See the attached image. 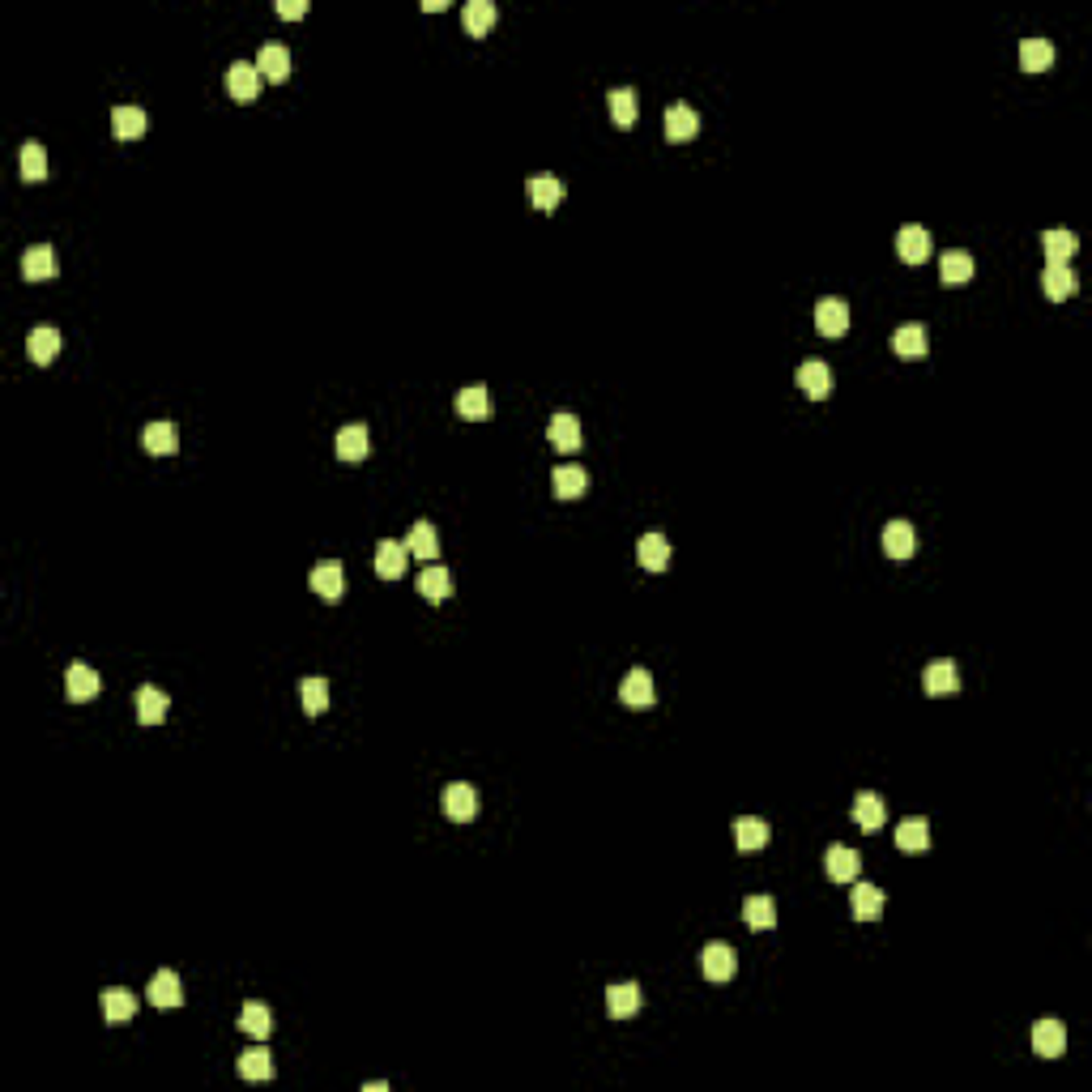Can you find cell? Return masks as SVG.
Returning a JSON list of instances; mask_svg holds the SVG:
<instances>
[{
	"label": "cell",
	"mask_w": 1092,
	"mask_h": 1092,
	"mask_svg": "<svg viewBox=\"0 0 1092 1092\" xmlns=\"http://www.w3.org/2000/svg\"><path fill=\"white\" fill-rule=\"evenodd\" d=\"M700 969H704L708 981H730L734 977V969H739V956H734V948L730 943H704V951H700Z\"/></svg>",
	"instance_id": "obj_1"
},
{
	"label": "cell",
	"mask_w": 1092,
	"mask_h": 1092,
	"mask_svg": "<svg viewBox=\"0 0 1092 1092\" xmlns=\"http://www.w3.org/2000/svg\"><path fill=\"white\" fill-rule=\"evenodd\" d=\"M444 815L457 819V824H466V819L478 815V789L470 785V781H453V785H444Z\"/></svg>",
	"instance_id": "obj_2"
},
{
	"label": "cell",
	"mask_w": 1092,
	"mask_h": 1092,
	"mask_svg": "<svg viewBox=\"0 0 1092 1092\" xmlns=\"http://www.w3.org/2000/svg\"><path fill=\"white\" fill-rule=\"evenodd\" d=\"M619 700H623L627 708H648L653 700H658V688H653V675H648L645 666L627 670V678L619 683Z\"/></svg>",
	"instance_id": "obj_3"
},
{
	"label": "cell",
	"mask_w": 1092,
	"mask_h": 1092,
	"mask_svg": "<svg viewBox=\"0 0 1092 1092\" xmlns=\"http://www.w3.org/2000/svg\"><path fill=\"white\" fill-rule=\"evenodd\" d=\"M226 90H231L235 102H253L256 94H261V69L248 61H235L231 69H226Z\"/></svg>",
	"instance_id": "obj_4"
},
{
	"label": "cell",
	"mask_w": 1092,
	"mask_h": 1092,
	"mask_svg": "<svg viewBox=\"0 0 1092 1092\" xmlns=\"http://www.w3.org/2000/svg\"><path fill=\"white\" fill-rule=\"evenodd\" d=\"M815 324L824 337H840L845 329H850V304L845 299H837V294H828V299H819L815 304Z\"/></svg>",
	"instance_id": "obj_5"
},
{
	"label": "cell",
	"mask_w": 1092,
	"mask_h": 1092,
	"mask_svg": "<svg viewBox=\"0 0 1092 1092\" xmlns=\"http://www.w3.org/2000/svg\"><path fill=\"white\" fill-rule=\"evenodd\" d=\"M896 253H900V261H905V265H921L926 256H931V231H926V226H918V223L900 226Z\"/></svg>",
	"instance_id": "obj_6"
},
{
	"label": "cell",
	"mask_w": 1092,
	"mask_h": 1092,
	"mask_svg": "<svg viewBox=\"0 0 1092 1092\" xmlns=\"http://www.w3.org/2000/svg\"><path fill=\"white\" fill-rule=\"evenodd\" d=\"M921 688H926V696H951V691H961V670H956V662L939 658L926 666V675H921Z\"/></svg>",
	"instance_id": "obj_7"
},
{
	"label": "cell",
	"mask_w": 1092,
	"mask_h": 1092,
	"mask_svg": "<svg viewBox=\"0 0 1092 1092\" xmlns=\"http://www.w3.org/2000/svg\"><path fill=\"white\" fill-rule=\"evenodd\" d=\"M799 389L811 402H824V397L832 393V367L824 363V359H807V363L799 367Z\"/></svg>",
	"instance_id": "obj_8"
},
{
	"label": "cell",
	"mask_w": 1092,
	"mask_h": 1092,
	"mask_svg": "<svg viewBox=\"0 0 1092 1092\" xmlns=\"http://www.w3.org/2000/svg\"><path fill=\"white\" fill-rule=\"evenodd\" d=\"M312 589L324 602H337V597L346 594V567L337 564V559H321V564L312 567Z\"/></svg>",
	"instance_id": "obj_9"
},
{
	"label": "cell",
	"mask_w": 1092,
	"mask_h": 1092,
	"mask_svg": "<svg viewBox=\"0 0 1092 1092\" xmlns=\"http://www.w3.org/2000/svg\"><path fill=\"white\" fill-rule=\"evenodd\" d=\"M405 564H410V551H405V542H393V538H380V542H375V572H380L385 580L402 577Z\"/></svg>",
	"instance_id": "obj_10"
},
{
	"label": "cell",
	"mask_w": 1092,
	"mask_h": 1092,
	"mask_svg": "<svg viewBox=\"0 0 1092 1092\" xmlns=\"http://www.w3.org/2000/svg\"><path fill=\"white\" fill-rule=\"evenodd\" d=\"M546 440H551L559 453H577L580 448V418L567 415V410H559V415L546 423Z\"/></svg>",
	"instance_id": "obj_11"
},
{
	"label": "cell",
	"mask_w": 1092,
	"mask_h": 1092,
	"mask_svg": "<svg viewBox=\"0 0 1092 1092\" xmlns=\"http://www.w3.org/2000/svg\"><path fill=\"white\" fill-rule=\"evenodd\" d=\"M1032 1050L1042 1054V1058H1062V1050H1067V1029H1062L1058 1020H1037L1032 1024Z\"/></svg>",
	"instance_id": "obj_12"
},
{
	"label": "cell",
	"mask_w": 1092,
	"mask_h": 1092,
	"mask_svg": "<svg viewBox=\"0 0 1092 1092\" xmlns=\"http://www.w3.org/2000/svg\"><path fill=\"white\" fill-rule=\"evenodd\" d=\"M21 278H26V282H48V278H56V253H51L48 243L26 248V256H21Z\"/></svg>",
	"instance_id": "obj_13"
},
{
	"label": "cell",
	"mask_w": 1092,
	"mask_h": 1092,
	"mask_svg": "<svg viewBox=\"0 0 1092 1092\" xmlns=\"http://www.w3.org/2000/svg\"><path fill=\"white\" fill-rule=\"evenodd\" d=\"M892 350H896L900 359H921V354L931 350V334H926V324H900L896 334H892Z\"/></svg>",
	"instance_id": "obj_14"
},
{
	"label": "cell",
	"mask_w": 1092,
	"mask_h": 1092,
	"mask_svg": "<svg viewBox=\"0 0 1092 1092\" xmlns=\"http://www.w3.org/2000/svg\"><path fill=\"white\" fill-rule=\"evenodd\" d=\"M99 675H94V666H86V662H73L69 670H64V691H69V700H94L99 696Z\"/></svg>",
	"instance_id": "obj_15"
},
{
	"label": "cell",
	"mask_w": 1092,
	"mask_h": 1092,
	"mask_svg": "<svg viewBox=\"0 0 1092 1092\" xmlns=\"http://www.w3.org/2000/svg\"><path fill=\"white\" fill-rule=\"evenodd\" d=\"M150 1003L154 1007H180L184 1003V981H180V973H171V969H158L150 977Z\"/></svg>",
	"instance_id": "obj_16"
},
{
	"label": "cell",
	"mask_w": 1092,
	"mask_h": 1092,
	"mask_svg": "<svg viewBox=\"0 0 1092 1092\" xmlns=\"http://www.w3.org/2000/svg\"><path fill=\"white\" fill-rule=\"evenodd\" d=\"M824 870H828V880H837V883H853L862 870V858L850 845H832L828 858H824Z\"/></svg>",
	"instance_id": "obj_17"
},
{
	"label": "cell",
	"mask_w": 1092,
	"mask_h": 1092,
	"mask_svg": "<svg viewBox=\"0 0 1092 1092\" xmlns=\"http://www.w3.org/2000/svg\"><path fill=\"white\" fill-rule=\"evenodd\" d=\"M853 819H858L862 832H880L883 819H888V807H883L880 794H870V789H862L858 799H853Z\"/></svg>",
	"instance_id": "obj_18"
},
{
	"label": "cell",
	"mask_w": 1092,
	"mask_h": 1092,
	"mask_svg": "<svg viewBox=\"0 0 1092 1092\" xmlns=\"http://www.w3.org/2000/svg\"><path fill=\"white\" fill-rule=\"evenodd\" d=\"M896 845L905 853H926V850H931V824H926V819H918V815H913V819H900V824H896Z\"/></svg>",
	"instance_id": "obj_19"
},
{
	"label": "cell",
	"mask_w": 1092,
	"mask_h": 1092,
	"mask_svg": "<svg viewBox=\"0 0 1092 1092\" xmlns=\"http://www.w3.org/2000/svg\"><path fill=\"white\" fill-rule=\"evenodd\" d=\"M850 905H853V918L858 921H875L883 913V892L875 888V883H867V880H853Z\"/></svg>",
	"instance_id": "obj_20"
},
{
	"label": "cell",
	"mask_w": 1092,
	"mask_h": 1092,
	"mask_svg": "<svg viewBox=\"0 0 1092 1092\" xmlns=\"http://www.w3.org/2000/svg\"><path fill=\"white\" fill-rule=\"evenodd\" d=\"M526 193H529V201H534V210L551 213V210H559V201H564V184H559L555 175H534V180L526 184Z\"/></svg>",
	"instance_id": "obj_21"
},
{
	"label": "cell",
	"mask_w": 1092,
	"mask_h": 1092,
	"mask_svg": "<svg viewBox=\"0 0 1092 1092\" xmlns=\"http://www.w3.org/2000/svg\"><path fill=\"white\" fill-rule=\"evenodd\" d=\"M418 594H423L427 602H444V597L453 594V572H448L444 564H427L423 572H418Z\"/></svg>",
	"instance_id": "obj_22"
},
{
	"label": "cell",
	"mask_w": 1092,
	"mask_h": 1092,
	"mask_svg": "<svg viewBox=\"0 0 1092 1092\" xmlns=\"http://www.w3.org/2000/svg\"><path fill=\"white\" fill-rule=\"evenodd\" d=\"M26 354H31L34 363H51V359L61 354V334H56L51 324H34L31 334H26Z\"/></svg>",
	"instance_id": "obj_23"
},
{
	"label": "cell",
	"mask_w": 1092,
	"mask_h": 1092,
	"mask_svg": "<svg viewBox=\"0 0 1092 1092\" xmlns=\"http://www.w3.org/2000/svg\"><path fill=\"white\" fill-rule=\"evenodd\" d=\"M112 129H116V137L120 142H137V137H145V129H150V116L142 112V107H116L112 112Z\"/></svg>",
	"instance_id": "obj_24"
},
{
	"label": "cell",
	"mask_w": 1092,
	"mask_h": 1092,
	"mask_svg": "<svg viewBox=\"0 0 1092 1092\" xmlns=\"http://www.w3.org/2000/svg\"><path fill=\"white\" fill-rule=\"evenodd\" d=\"M607 1012L615 1016V1020H627V1016L640 1012V986L636 981H619V986H610L607 990Z\"/></svg>",
	"instance_id": "obj_25"
},
{
	"label": "cell",
	"mask_w": 1092,
	"mask_h": 1092,
	"mask_svg": "<svg viewBox=\"0 0 1092 1092\" xmlns=\"http://www.w3.org/2000/svg\"><path fill=\"white\" fill-rule=\"evenodd\" d=\"M551 486H555V499H577L589 491V474L580 466H555L551 470Z\"/></svg>",
	"instance_id": "obj_26"
},
{
	"label": "cell",
	"mask_w": 1092,
	"mask_h": 1092,
	"mask_svg": "<svg viewBox=\"0 0 1092 1092\" xmlns=\"http://www.w3.org/2000/svg\"><path fill=\"white\" fill-rule=\"evenodd\" d=\"M913 546H918V534H913L909 521H888V526H883V551H888L892 559H909Z\"/></svg>",
	"instance_id": "obj_27"
},
{
	"label": "cell",
	"mask_w": 1092,
	"mask_h": 1092,
	"mask_svg": "<svg viewBox=\"0 0 1092 1092\" xmlns=\"http://www.w3.org/2000/svg\"><path fill=\"white\" fill-rule=\"evenodd\" d=\"M769 824L764 819H756V815H743V819H734V840H739V850L743 853H756V850H764L769 845Z\"/></svg>",
	"instance_id": "obj_28"
},
{
	"label": "cell",
	"mask_w": 1092,
	"mask_h": 1092,
	"mask_svg": "<svg viewBox=\"0 0 1092 1092\" xmlns=\"http://www.w3.org/2000/svg\"><path fill=\"white\" fill-rule=\"evenodd\" d=\"M405 551H410L415 559H427V564L440 555V538H435L431 521H415V526H410V534H405Z\"/></svg>",
	"instance_id": "obj_29"
},
{
	"label": "cell",
	"mask_w": 1092,
	"mask_h": 1092,
	"mask_svg": "<svg viewBox=\"0 0 1092 1092\" xmlns=\"http://www.w3.org/2000/svg\"><path fill=\"white\" fill-rule=\"evenodd\" d=\"M132 704H137V721H142V726H158V721L167 717V708H171V700L162 696L158 688H137V696H132Z\"/></svg>",
	"instance_id": "obj_30"
},
{
	"label": "cell",
	"mask_w": 1092,
	"mask_h": 1092,
	"mask_svg": "<svg viewBox=\"0 0 1092 1092\" xmlns=\"http://www.w3.org/2000/svg\"><path fill=\"white\" fill-rule=\"evenodd\" d=\"M334 448L342 461H363L367 457V427L363 423H346L342 431L334 435Z\"/></svg>",
	"instance_id": "obj_31"
},
{
	"label": "cell",
	"mask_w": 1092,
	"mask_h": 1092,
	"mask_svg": "<svg viewBox=\"0 0 1092 1092\" xmlns=\"http://www.w3.org/2000/svg\"><path fill=\"white\" fill-rule=\"evenodd\" d=\"M636 559H640V567L645 572H662V567L670 564V542H666V534H645L636 542Z\"/></svg>",
	"instance_id": "obj_32"
},
{
	"label": "cell",
	"mask_w": 1092,
	"mask_h": 1092,
	"mask_svg": "<svg viewBox=\"0 0 1092 1092\" xmlns=\"http://www.w3.org/2000/svg\"><path fill=\"white\" fill-rule=\"evenodd\" d=\"M256 69L269 81H286L291 77V51H286L282 43H265L261 56H256Z\"/></svg>",
	"instance_id": "obj_33"
},
{
	"label": "cell",
	"mask_w": 1092,
	"mask_h": 1092,
	"mask_svg": "<svg viewBox=\"0 0 1092 1092\" xmlns=\"http://www.w3.org/2000/svg\"><path fill=\"white\" fill-rule=\"evenodd\" d=\"M457 415L470 418V423H483V418H491V393H486L483 385H470L457 393Z\"/></svg>",
	"instance_id": "obj_34"
},
{
	"label": "cell",
	"mask_w": 1092,
	"mask_h": 1092,
	"mask_svg": "<svg viewBox=\"0 0 1092 1092\" xmlns=\"http://www.w3.org/2000/svg\"><path fill=\"white\" fill-rule=\"evenodd\" d=\"M696 132H700V116L691 112L688 102H675L666 112V137L670 142H691Z\"/></svg>",
	"instance_id": "obj_35"
},
{
	"label": "cell",
	"mask_w": 1092,
	"mask_h": 1092,
	"mask_svg": "<svg viewBox=\"0 0 1092 1092\" xmlns=\"http://www.w3.org/2000/svg\"><path fill=\"white\" fill-rule=\"evenodd\" d=\"M142 444L150 448L154 457L180 453V427H175V423H150V427H145V435H142Z\"/></svg>",
	"instance_id": "obj_36"
},
{
	"label": "cell",
	"mask_w": 1092,
	"mask_h": 1092,
	"mask_svg": "<svg viewBox=\"0 0 1092 1092\" xmlns=\"http://www.w3.org/2000/svg\"><path fill=\"white\" fill-rule=\"evenodd\" d=\"M743 921L751 931H772L777 926V900L772 896H747L743 900Z\"/></svg>",
	"instance_id": "obj_37"
},
{
	"label": "cell",
	"mask_w": 1092,
	"mask_h": 1092,
	"mask_svg": "<svg viewBox=\"0 0 1092 1092\" xmlns=\"http://www.w3.org/2000/svg\"><path fill=\"white\" fill-rule=\"evenodd\" d=\"M137 1016V999H132V990H120V986H112V990H102V1020L107 1024H124Z\"/></svg>",
	"instance_id": "obj_38"
},
{
	"label": "cell",
	"mask_w": 1092,
	"mask_h": 1092,
	"mask_svg": "<svg viewBox=\"0 0 1092 1092\" xmlns=\"http://www.w3.org/2000/svg\"><path fill=\"white\" fill-rule=\"evenodd\" d=\"M607 107H610V120H615L619 129H632V124H636V116H640L636 90H632V86H619V90H610L607 94Z\"/></svg>",
	"instance_id": "obj_39"
},
{
	"label": "cell",
	"mask_w": 1092,
	"mask_h": 1092,
	"mask_svg": "<svg viewBox=\"0 0 1092 1092\" xmlns=\"http://www.w3.org/2000/svg\"><path fill=\"white\" fill-rule=\"evenodd\" d=\"M1042 291L1050 294L1054 304L1072 299V294H1075V273L1067 269V265H1045V273H1042Z\"/></svg>",
	"instance_id": "obj_40"
},
{
	"label": "cell",
	"mask_w": 1092,
	"mask_h": 1092,
	"mask_svg": "<svg viewBox=\"0 0 1092 1092\" xmlns=\"http://www.w3.org/2000/svg\"><path fill=\"white\" fill-rule=\"evenodd\" d=\"M939 278H943V286H964L973 278V256L969 253H943L939 256Z\"/></svg>",
	"instance_id": "obj_41"
},
{
	"label": "cell",
	"mask_w": 1092,
	"mask_h": 1092,
	"mask_svg": "<svg viewBox=\"0 0 1092 1092\" xmlns=\"http://www.w3.org/2000/svg\"><path fill=\"white\" fill-rule=\"evenodd\" d=\"M1054 64V43L1050 39H1024L1020 43V69L1024 73H1045Z\"/></svg>",
	"instance_id": "obj_42"
},
{
	"label": "cell",
	"mask_w": 1092,
	"mask_h": 1092,
	"mask_svg": "<svg viewBox=\"0 0 1092 1092\" xmlns=\"http://www.w3.org/2000/svg\"><path fill=\"white\" fill-rule=\"evenodd\" d=\"M239 1029L248 1032V1037H256V1042H265V1037L273 1032V1012L265 1007V1003H243Z\"/></svg>",
	"instance_id": "obj_43"
},
{
	"label": "cell",
	"mask_w": 1092,
	"mask_h": 1092,
	"mask_svg": "<svg viewBox=\"0 0 1092 1092\" xmlns=\"http://www.w3.org/2000/svg\"><path fill=\"white\" fill-rule=\"evenodd\" d=\"M235 1067H239L243 1080H273V1054L265 1050V1045H253V1050H243Z\"/></svg>",
	"instance_id": "obj_44"
},
{
	"label": "cell",
	"mask_w": 1092,
	"mask_h": 1092,
	"mask_svg": "<svg viewBox=\"0 0 1092 1092\" xmlns=\"http://www.w3.org/2000/svg\"><path fill=\"white\" fill-rule=\"evenodd\" d=\"M1042 248H1045V261H1050V265H1067L1075 256V248H1080V239H1075L1072 231H1062V226H1058V231H1045L1042 235Z\"/></svg>",
	"instance_id": "obj_45"
},
{
	"label": "cell",
	"mask_w": 1092,
	"mask_h": 1092,
	"mask_svg": "<svg viewBox=\"0 0 1092 1092\" xmlns=\"http://www.w3.org/2000/svg\"><path fill=\"white\" fill-rule=\"evenodd\" d=\"M299 700H304L307 717H321L324 708H329V683H324L321 675H307V678H299Z\"/></svg>",
	"instance_id": "obj_46"
},
{
	"label": "cell",
	"mask_w": 1092,
	"mask_h": 1092,
	"mask_svg": "<svg viewBox=\"0 0 1092 1092\" xmlns=\"http://www.w3.org/2000/svg\"><path fill=\"white\" fill-rule=\"evenodd\" d=\"M461 18H466V31L474 34V39H483V34L496 26V5H491V0H470Z\"/></svg>",
	"instance_id": "obj_47"
},
{
	"label": "cell",
	"mask_w": 1092,
	"mask_h": 1092,
	"mask_svg": "<svg viewBox=\"0 0 1092 1092\" xmlns=\"http://www.w3.org/2000/svg\"><path fill=\"white\" fill-rule=\"evenodd\" d=\"M21 180L26 184H39L48 180V150L43 145H21Z\"/></svg>",
	"instance_id": "obj_48"
},
{
	"label": "cell",
	"mask_w": 1092,
	"mask_h": 1092,
	"mask_svg": "<svg viewBox=\"0 0 1092 1092\" xmlns=\"http://www.w3.org/2000/svg\"><path fill=\"white\" fill-rule=\"evenodd\" d=\"M304 13H307V0H282V5H278V18H286V21L304 18Z\"/></svg>",
	"instance_id": "obj_49"
}]
</instances>
